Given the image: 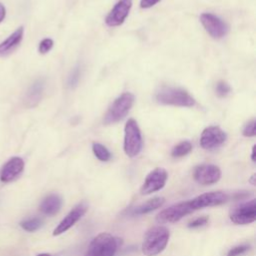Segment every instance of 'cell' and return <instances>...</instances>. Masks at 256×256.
<instances>
[{"label": "cell", "instance_id": "1", "mask_svg": "<svg viewBox=\"0 0 256 256\" xmlns=\"http://www.w3.org/2000/svg\"><path fill=\"white\" fill-rule=\"evenodd\" d=\"M170 238L169 230L164 226H154L150 228L142 242V253L145 256H155L161 253L168 244Z\"/></svg>", "mask_w": 256, "mask_h": 256}, {"label": "cell", "instance_id": "2", "mask_svg": "<svg viewBox=\"0 0 256 256\" xmlns=\"http://www.w3.org/2000/svg\"><path fill=\"white\" fill-rule=\"evenodd\" d=\"M155 98L157 102L164 105L179 107H192L195 105V99L186 90L178 87L164 86L157 91Z\"/></svg>", "mask_w": 256, "mask_h": 256}, {"label": "cell", "instance_id": "3", "mask_svg": "<svg viewBox=\"0 0 256 256\" xmlns=\"http://www.w3.org/2000/svg\"><path fill=\"white\" fill-rule=\"evenodd\" d=\"M118 249V239L109 233H100L92 239L84 256H114Z\"/></svg>", "mask_w": 256, "mask_h": 256}, {"label": "cell", "instance_id": "4", "mask_svg": "<svg viewBox=\"0 0 256 256\" xmlns=\"http://www.w3.org/2000/svg\"><path fill=\"white\" fill-rule=\"evenodd\" d=\"M134 100L135 98L132 93L130 92L122 93L119 97H117L114 100V102L109 107L106 114L104 115V118H103L104 124L110 125L122 120L127 115L131 107L133 106Z\"/></svg>", "mask_w": 256, "mask_h": 256}, {"label": "cell", "instance_id": "5", "mask_svg": "<svg viewBox=\"0 0 256 256\" xmlns=\"http://www.w3.org/2000/svg\"><path fill=\"white\" fill-rule=\"evenodd\" d=\"M124 152L129 157L137 156L142 149V136L137 122L129 119L124 128Z\"/></svg>", "mask_w": 256, "mask_h": 256}, {"label": "cell", "instance_id": "6", "mask_svg": "<svg viewBox=\"0 0 256 256\" xmlns=\"http://www.w3.org/2000/svg\"><path fill=\"white\" fill-rule=\"evenodd\" d=\"M194 212V209L191 205L190 200L179 202L177 204H173L170 207L162 210L156 216V221L160 224L165 223H175L181 220L184 216L191 214Z\"/></svg>", "mask_w": 256, "mask_h": 256}, {"label": "cell", "instance_id": "7", "mask_svg": "<svg viewBox=\"0 0 256 256\" xmlns=\"http://www.w3.org/2000/svg\"><path fill=\"white\" fill-rule=\"evenodd\" d=\"M230 220L237 225H246L256 220V201L251 199L250 201L239 204L234 207L229 214Z\"/></svg>", "mask_w": 256, "mask_h": 256}, {"label": "cell", "instance_id": "8", "mask_svg": "<svg viewBox=\"0 0 256 256\" xmlns=\"http://www.w3.org/2000/svg\"><path fill=\"white\" fill-rule=\"evenodd\" d=\"M200 21L208 34L215 39L224 37L229 31L227 23L212 13H202Z\"/></svg>", "mask_w": 256, "mask_h": 256}, {"label": "cell", "instance_id": "9", "mask_svg": "<svg viewBox=\"0 0 256 256\" xmlns=\"http://www.w3.org/2000/svg\"><path fill=\"white\" fill-rule=\"evenodd\" d=\"M227 139L226 133L218 126L205 128L200 137V145L205 150H214L220 147Z\"/></svg>", "mask_w": 256, "mask_h": 256}, {"label": "cell", "instance_id": "10", "mask_svg": "<svg viewBox=\"0 0 256 256\" xmlns=\"http://www.w3.org/2000/svg\"><path fill=\"white\" fill-rule=\"evenodd\" d=\"M230 199V195L223 191H213V192H207L204 194H201L193 199H190L191 205L194 209V211L198 209H202L205 207H211V206H218L225 202H227Z\"/></svg>", "mask_w": 256, "mask_h": 256}, {"label": "cell", "instance_id": "11", "mask_svg": "<svg viewBox=\"0 0 256 256\" xmlns=\"http://www.w3.org/2000/svg\"><path fill=\"white\" fill-rule=\"evenodd\" d=\"M168 174L164 168H155L145 178L144 183L140 189L142 195H148L159 191L165 186Z\"/></svg>", "mask_w": 256, "mask_h": 256}, {"label": "cell", "instance_id": "12", "mask_svg": "<svg viewBox=\"0 0 256 256\" xmlns=\"http://www.w3.org/2000/svg\"><path fill=\"white\" fill-rule=\"evenodd\" d=\"M87 210H88V204L86 203V201H82L78 203L56 226V228L53 231V235L58 236L66 232L67 230H69L73 225H75V223H77L83 217V215L87 212Z\"/></svg>", "mask_w": 256, "mask_h": 256}, {"label": "cell", "instance_id": "13", "mask_svg": "<svg viewBox=\"0 0 256 256\" xmlns=\"http://www.w3.org/2000/svg\"><path fill=\"white\" fill-rule=\"evenodd\" d=\"M195 181L201 185H211L221 178V170L213 164H201L195 167L193 172Z\"/></svg>", "mask_w": 256, "mask_h": 256}, {"label": "cell", "instance_id": "14", "mask_svg": "<svg viewBox=\"0 0 256 256\" xmlns=\"http://www.w3.org/2000/svg\"><path fill=\"white\" fill-rule=\"evenodd\" d=\"M132 7V0H119L105 18V23L109 27L121 25L129 14Z\"/></svg>", "mask_w": 256, "mask_h": 256}, {"label": "cell", "instance_id": "15", "mask_svg": "<svg viewBox=\"0 0 256 256\" xmlns=\"http://www.w3.org/2000/svg\"><path fill=\"white\" fill-rule=\"evenodd\" d=\"M24 169V161L20 157L10 158L0 170V180L4 183L15 180Z\"/></svg>", "mask_w": 256, "mask_h": 256}, {"label": "cell", "instance_id": "16", "mask_svg": "<svg viewBox=\"0 0 256 256\" xmlns=\"http://www.w3.org/2000/svg\"><path fill=\"white\" fill-rule=\"evenodd\" d=\"M62 206V199L58 194H49L46 196L42 202L40 203L39 210L47 215V216H53L59 212Z\"/></svg>", "mask_w": 256, "mask_h": 256}, {"label": "cell", "instance_id": "17", "mask_svg": "<svg viewBox=\"0 0 256 256\" xmlns=\"http://www.w3.org/2000/svg\"><path fill=\"white\" fill-rule=\"evenodd\" d=\"M24 35V28L21 26L17 28L8 38L0 43V56H4L13 51L22 41Z\"/></svg>", "mask_w": 256, "mask_h": 256}, {"label": "cell", "instance_id": "18", "mask_svg": "<svg viewBox=\"0 0 256 256\" xmlns=\"http://www.w3.org/2000/svg\"><path fill=\"white\" fill-rule=\"evenodd\" d=\"M44 81L42 79L36 80L28 89L26 96H25V103L27 107H34L36 106L42 98L43 91H44Z\"/></svg>", "mask_w": 256, "mask_h": 256}, {"label": "cell", "instance_id": "19", "mask_svg": "<svg viewBox=\"0 0 256 256\" xmlns=\"http://www.w3.org/2000/svg\"><path fill=\"white\" fill-rule=\"evenodd\" d=\"M164 203H165V198L164 197H161V196L154 197V198L149 199L146 202L140 204L139 206L135 207L132 210V214L133 215H143V214L150 213V212L160 208Z\"/></svg>", "mask_w": 256, "mask_h": 256}, {"label": "cell", "instance_id": "20", "mask_svg": "<svg viewBox=\"0 0 256 256\" xmlns=\"http://www.w3.org/2000/svg\"><path fill=\"white\" fill-rule=\"evenodd\" d=\"M192 150V144L189 141H181L175 145L171 151V155L174 158H180L189 154Z\"/></svg>", "mask_w": 256, "mask_h": 256}, {"label": "cell", "instance_id": "21", "mask_svg": "<svg viewBox=\"0 0 256 256\" xmlns=\"http://www.w3.org/2000/svg\"><path fill=\"white\" fill-rule=\"evenodd\" d=\"M92 151H93L94 155L96 156V158L99 159L100 161L106 162V161H109L111 158L110 151L101 143L94 142L92 145Z\"/></svg>", "mask_w": 256, "mask_h": 256}, {"label": "cell", "instance_id": "22", "mask_svg": "<svg viewBox=\"0 0 256 256\" xmlns=\"http://www.w3.org/2000/svg\"><path fill=\"white\" fill-rule=\"evenodd\" d=\"M43 222L38 217H31L20 222V226L27 232H34L42 226Z\"/></svg>", "mask_w": 256, "mask_h": 256}, {"label": "cell", "instance_id": "23", "mask_svg": "<svg viewBox=\"0 0 256 256\" xmlns=\"http://www.w3.org/2000/svg\"><path fill=\"white\" fill-rule=\"evenodd\" d=\"M250 250L249 244H239L234 247H232L226 256H243Z\"/></svg>", "mask_w": 256, "mask_h": 256}, {"label": "cell", "instance_id": "24", "mask_svg": "<svg viewBox=\"0 0 256 256\" xmlns=\"http://www.w3.org/2000/svg\"><path fill=\"white\" fill-rule=\"evenodd\" d=\"M215 91L219 97H225L230 93L231 87L227 82L221 80V81L217 82V84L215 86Z\"/></svg>", "mask_w": 256, "mask_h": 256}, {"label": "cell", "instance_id": "25", "mask_svg": "<svg viewBox=\"0 0 256 256\" xmlns=\"http://www.w3.org/2000/svg\"><path fill=\"white\" fill-rule=\"evenodd\" d=\"M80 75H81V70H80V67L77 66L72 70L71 74L68 77L67 83H68V86L70 88H74L75 86H77V84L79 82V79H80Z\"/></svg>", "mask_w": 256, "mask_h": 256}, {"label": "cell", "instance_id": "26", "mask_svg": "<svg viewBox=\"0 0 256 256\" xmlns=\"http://www.w3.org/2000/svg\"><path fill=\"white\" fill-rule=\"evenodd\" d=\"M53 40L50 39V38H45L43 39L40 43H39V46H38V51L40 54H46L48 53L52 47H53Z\"/></svg>", "mask_w": 256, "mask_h": 256}, {"label": "cell", "instance_id": "27", "mask_svg": "<svg viewBox=\"0 0 256 256\" xmlns=\"http://www.w3.org/2000/svg\"><path fill=\"white\" fill-rule=\"evenodd\" d=\"M255 133H256L255 132V120L252 119L245 124L242 134L245 137H253V136H255Z\"/></svg>", "mask_w": 256, "mask_h": 256}, {"label": "cell", "instance_id": "28", "mask_svg": "<svg viewBox=\"0 0 256 256\" xmlns=\"http://www.w3.org/2000/svg\"><path fill=\"white\" fill-rule=\"evenodd\" d=\"M209 221V218L207 216H201V217H198L194 220H192L189 224H188V227L189 228H199V227H202L204 226L205 224H207Z\"/></svg>", "mask_w": 256, "mask_h": 256}, {"label": "cell", "instance_id": "29", "mask_svg": "<svg viewBox=\"0 0 256 256\" xmlns=\"http://www.w3.org/2000/svg\"><path fill=\"white\" fill-rule=\"evenodd\" d=\"M160 0H141L140 1V7L144 8V9H147V8H150V7L154 6Z\"/></svg>", "mask_w": 256, "mask_h": 256}, {"label": "cell", "instance_id": "30", "mask_svg": "<svg viewBox=\"0 0 256 256\" xmlns=\"http://www.w3.org/2000/svg\"><path fill=\"white\" fill-rule=\"evenodd\" d=\"M5 16H6V9H5L4 5L0 3V23L4 20Z\"/></svg>", "mask_w": 256, "mask_h": 256}, {"label": "cell", "instance_id": "31", "mask_svg": "<svg viewBox=\"0 0 256 256\" xmlns=\"http://www.w3.org/2000/svg\"><path fill=\"white\" fill-rule=\"evenodd\" d=\"M251 159H252V161H253V162L255 161V146H253V148H252V154H251Z\"/></svg>", "mask_w": 256, "mask_h": 256}, {"label": "cell", "instance_id": "32", "mask_svg": "<svg viewBox=\"0 0 256 256\" xmlns=\"http://www.w3.org/2000/svg\"><path fill=\"white\" fill-rule=\"evenodd\" d=\"M249 182H250L252 185H255V174L252 175V177H251V179L249 180Z\"/></svg>", "mask_w": 256, "mask_h": 256}, {"label": "cell", "instance_id": "33", "mask_svg": "<svg viewBox=\"0 0 256 256\" xmlns=\"http://www.w3.org/2000/svg\"><path fill=\"white\" fill-rule=\"evenodd\" d=\"M37 256H52V255L48 254V253H41V254H38Z\"/></svg>", "mask_w": 256, "mask_h": 256}]
</instances>
